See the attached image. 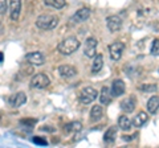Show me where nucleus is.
<instances>
[{
    "mask_svg": "<svg viewBox=\"0 0 159 148\" xmlns=\"http://www.w3.org/2000/svg\"><path fill=\"white\" fill-rule=\"evenodd\" d=\"M147 120H148V115L145 111H141V112H138L135 115V118L133 119V124L135 127H142Z\"/></svg>",
    "mask_w": 159,
    "mask_h": 148,
    "instance_id": "14",
    "label": "nucleus"
},
{
    "mask_svg": "<svg viewBox=\"0 0 159 148\" xmlns=\"http://www.w3.org/2000/svg\"><path fill=\"white\" fill-rule=\"evenodd\" d=\"M106 24H107V28L110 32H117L122 27V20L117 15H113V16H109L106 19Z\"/></svg>",
    "mask_w": 159,
    "mask_h": 148,
    "instance_id": "7",
    "label": "nucleus"
},
{
    "mask_svg": "<svg viewBox=\"0 0 159 148\" xmlns=\"http://www.w3.org/2000/svg\"><path fill=\"white\" fill-rule=\"evenodd\" d=\"M111 102V94L107 87H102L101 95H99V103L101 105H109Z\"/></svg>",
    "mask_w": 159,
    "mask_h": 148,
    "instance_id": "17",
    "label": "nucleus"
},
{
    "mask_svg": "<svg viewBox=\"0 0 159 148\" xmlns=\"http://www.w3.org/2000/svg\"><path fill=\"white\" fill-rule=\"evenodd\" d=\"M102 115H103L102 107H101V106H98V105L93 106L92 111H90V120H92V122H98V120L102 118Z\"/></svg>",
    "mask_w": 159,
    "mask_h": 148,
    "instance_id": "16",
    "label": "nucleus"
},
{
    "mask_svg": "<svg viewBox=\"0 0 159 148\" xmlns=\"http://www.w3.org/2000/svg\"><path fill=\"white\" fill-rule=\"evenodd\" d=\"M131 120L129 119L127 116H125V115H122V116H119V119H118V126H119V128H121L122 131H127V130H130L131 128Z\"/></svg>",
    "mask_w": 159,
    "mask_h": 148,
    "instance_id": "20",
    "label": "nucleus"
},
{
    "mask_svg": "<svg viewBox=\"0 0 159 148\" xmlns=\"http://www.w3.org/2000/svg\"><path fill=\"white\" fill-rule=\"evenodd\" d=\"M58 74L64 78H72L77 74V70L76 67H73L70 65H62L58 67Z\"/></svg>",
    "mask_w": 159,
    "mask_h": 148,
    "instance_id": "11",
    "label": "nucleus"
},
{
    "mask_svg": "<svg viewBox=\"0 0 159 148\" xmlns=\"http://www.w3.org/2000/svg\"><path fill=\"white\" fill-rule=\"evenodd\" d=\"M49 78L45 74H36V76L32 77L31 80V87L32 89H45L47 86H49Z\"/></svg>",
    "mask_w": 159,
    "mask_h": 148,
    "instance_id": "4",
    "label": "nucleus"
},
{
    "mask_svg": "<svg viewBox=\"0 0 159 148\" xmlns=\"http://www.w3.org/2000/svg\"><path fill=\"white\" fill-rule=\"evenodd\" d=\"M44 4L54 9H61L65 7V0H44Z\"/></svg>",
    "mask_w": 159,
    "mask_h": 148,
    "instance_id": "22",
    "label": "nucleus"
},
{
    "mask_svg": "<svg viewBox=\"0 0 159 148\" xmlns=\"http://www.w3.org/2000/svg\"><path fill=\"white\" fill-rule=\"evenodd\" d=\"M116 136H117V127H110L103 135V140H105V143H113L116 140Z\"/></svg>",
    "mask_w": 159,
    "mask_h": 148,
    "instance_id": "21",
    "label": "nucleus"
},
{
    "mask_svg": "<svg viewBox=\"0 0 159 148\" xmlns=\"http://www.w3.org/2000/svg\"><path fill=\"white\" fill-rule=\"evenodd\" d=\"M33 143H36V144H40V146H47V140L41 139V137H33Z\"/></svg>",
    "mask_w": 159,
    "mask_h": 148,
    "instance_id": "26",
    "label": "nucleus"
},
{
    "mask_svg": "<svg viewBox=\"0 0 159 148\" xmlns=\"http://www.w3.org/2000/svg\"><path fill=\"white\" fill-rule=\"evenodd\" d=\"M125 93V82L122 80H114L111 85V94L114 97H119Z\"/></svg>",
    "mask_w": 159,
    "mask_h": 148,
    "instance_id": "12",
    "label": "nucleus"
},
{
    "mask_svg": "<svg viewBox=\"0 0 159 148\" xmlns=\"http://www.w3.org/2000/svg\"><path fill=\"white\" fill-rule=\"evenodd\" d=\"M20 9H21V0H11V19L12 20H17L19 15H20Z\"/></svg>",
    "mask_w": 159,
    "mask_h": 148,
    "instance_id": "13",
    "label": "nucleus"
},
{
    "mask_svg": "<svg viewBox=\"0 0 159 148\" xmlns=\"http://www.w3.org/2000/svg\"><path fill=\"white\" fill-rule=\"evenodd\" d=\"M123 50H125V45L122 42H114L109 46V53H110V57L111 60L114 61H118L121 58Z\"/></svg>",
    "mask_w": 159,
    "mask_h": 148,
    "instance_id": "5",
    "label": "nucleus"
},
{
    "mask_svg": "<svg viewBox=\"0 0 159 148\" xmlns=\"http://www.w3.org/2000/svg\"><path fill=\"white\" fill-rule=\"evenodd\" d=\"M0 12H2V15H4V12H6V9H7V2L6 0H0Z\"/></svg>",
    "mask_w": 159,
    "mask_h": 148,
    "instance_id": "27",
    "label": "nucleus"
},
{
    "mask_svg": "<svg viewBox=\"0 0 159 148\" xmlns=\"http://www.w3.org/2000/svg\"><path fill=\"white\" fill-rule=\"evenodd\" d=\"M80 48V41L77 40V37L74 36H70V37H66L58 44L57 46V50L61 53V54H72L73 52H76L77 49Z\"/></svg>",
    "mask_w": 159,
    "mask_h": 148,
    "instance_id": "1",
    "label": "nucleus"
},
{
    "mask_svg": "<svg viewBox=\"0 0 159 148\" xmlns=\"http://www.w3.org/2000/svg\"><path fill=\"white\" fill-rule=\"evenodd\" d=\"M27 58V61L29 63H32V65H43L44 63V56L40 52H32V53H29L25 56Z\"/></svg>",
    "mask_w": 159,
    "mask_h": 148,
    "instance_id": "10",
    "label": "nucleus"
},
{
    "mask_svg": "<svg viewBox=\"0 0 159 148\" xmlns=\"http://www.w3.org/2000/svg\"><path fill=\"white\" fill-rule=\"evenodd\" d=\"M58 19L53 16V15H41L36 20V27L40 29H44V31H49V29H53L56 27Z\"/></svg>",
    "mask_w": 159,
    "mask_h": 148,
    "instance_id": "2",
    "label": "nucleus"
},
{
    "mask_svg": "<svg viewBox=\"0 0 159 148\" xmlns=\"http://www.w3.org/2000/svg\"><path fill=\"white\" fill-rule=\"evenodd\" d=\"M121 107L125 112H131L135 108V99L134 98H126L125 101H122Z\"/></svg>",
    "mask_w": 159,
    "mask_h": 148,
    "instance_id": "18",
    "label": "nucleus"
},
{
    "mask_svg": "<svg viewBox=\"0 0 159 148\" xmlns=\"http://www.w3.org/2000/svg\"><path fill=\"white\" fill-rule=\"evenodd\" d=\"M89 17H90V9L86 8V7H84L81 9H78V11L73 15V16H72V21L73 23H84V21H86Z\"/></svg>",
    "mask_w": 159,
    "mask_h": 148,
    "instance_id": "8",
    "label": "nucleus"
},
{
    "mask_svg": "<svg viewBox=\"0 0 159 148\" xmlns=\"http://www.w3.org/2000/svg\"><path fill=\"white\" fill-rule=\"evenodd\" d=\"M96 49H97V40L94 37H89L85 41L84 45V53L86 57H94L96 56Z\"/></svg>",
    "mask_w": 159,
    "mask_h": 148,
    "instance_id": "6",
    "label": "nucleus"
},
{
    "mask_svg": "<svg viewBox=\"0 0 159 148\" xmlns=\"http://www.w3.org/2000/svg\"><path fill=\"white\" fill-rule=\"evenodd\" d=\"M0 61H2V62L4 61V56H3V53H2V54H0Z\"/></svg>",
    "mask_w": 159,
    "mask_h": 148,
    "instance_id": "29",
    "label": "nucleus"
},
{
    "mask_svg": "<svg viewBox=\"0 0 159 148\" xmlns=\"http://www.w3.org/2000/svg\"><path fill=\"white\" fill-rule=\"evenodd\" d=\"M44 131H54V128H48V127H43Z\"/></svg>",
    "mask_w": 159,
    "mask_h": 148,
    "instance_id": "28",
    "label": "nucleus"
},
{
    "mask_svg": "<svg viewBox=\"0 0 159 148\" xmlns=\"http://www.w3.org/2000/svg\"><path fill=\"white\" fill-rule=\"evenodd\" d=\"M151 54L152 56H158L159 54V38H155L151 46Z\"/></svg>",
    "mask_w": 159,
    "mask_h": 148,
    "instance_id": "24",
    "label": "nucleus"
},
{
    "mask_svg": "<svg viewBox=\"0 0 159 148\" xmlns=\"http://www.w3.org/2000/svg\"><path fill=\"white\" fill-rule=\"evenodd\" d=\"M81 128H82V126L80 122H72L65 126V131L66 132H78V131H81Z\"/></svg>",
    "mask_w": 159,
    "mask_h": 148,
    "instance_id": "23",
    "label": "nucleus"
},
{
    "mask_svg": "<svg viewBox=\"0 0 159 148\" xmlns=\"http://www.w3.org/2000/svg\"><path fill=\"white\" fill-rule=\"evenodd\" d=\"M139 90H143V91H155L157 90V86L155 85H143V86H139Z\"/></svg>",
    "mask_w": 159,
    "mask_h": 148,
    "instance_id": "25",
    "label": "nucleus"
},
{
    "mask_svg": "<svg viewBox=\"0 0 159 148\" xmlns=\"http://www.w3.org/2000/svg\"><path fill=\"white\" fill-rule=\"evenodd\" d=\"M9 105H11L12 107H20V106H23L24 103L27 102V95L24 94L23 91H20V93H16V94H12L11 97H9Z\"/></svg>",
    "mask_w": 159,
    "mask_h": 148,
    "instance_id": "9",
    "label": "nucleus"
},
{
    "mask_svg": "<svg viewBox=\"0 0 159 148\" xmlns=\"http://www.w3.org/2000/svg\"><path fill=\"white\" fill-rule=\"evenodd\" d=\"M102 66H103V57H102V54H97L94 57V61L92 65V73H98L102 69Z\"/></svg>",
    "mask_w": 159,
    "mask_h": 148,
    "instance_id": "19",
    "label": "nucleus"
},
{
    "mask_svg": "<svg viewBox=\"0 0 159 148\" xmlns=\"http://www.w3.org/2000/svg\"><path fill=\"white\" fill-rule=\"evenodd\" d=\"M147 110L150 114H155L159 110V97H151L147 102Z\"/></svg>",
    "mask_w": 159,
    "mask_h": 148,
    "instance_id": "15",
    "label": "nucleus"
},
{
    "mask_svg": "<svg viewBox=\"0 0 159 148\" xmlns=\"http://www.w3.org/2000/svg\"><path fill=\"white\" fill-rule=\"evenodd\" d=\"M97 94L98 93L94 87H85L81 90V93H80L78 99L82 105H89V103H92L97 98Z\"/></svg>",
    "mask_w": 159,
    "mask_h": 148,
    "instance_id": "3",
    "label": "nucleus"
}]
</instances>
